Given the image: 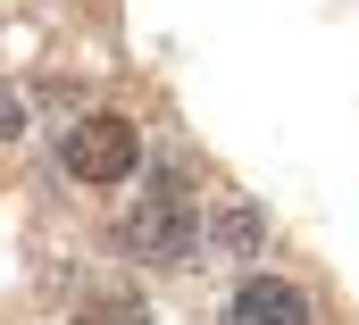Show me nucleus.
Segmentation results:
<instances>
[{"label":"nucleus","mask_w":359,"mask_h":325,"mask_svg":"<svg viewBox=\"0 0 359 325\" xmlns=\"http://www.w3.org/2000/svg\"><path fill=\"white\" fill-rule=\"evenodd\" d=\"M17 125H25V100H17V92H8V83H0V142H8V134H17Z\"/></svg>","instance_id":"obj_5"},{"label":"nucleus","mask_w":359,"mask_h":325,"mask_svg":"<svg viewBox=\"0 0 359 325\" xmlns=\"http://www.w3.org/2000/svg\"><path fill=\"white\" fill-rule=\"evenodd\" d=\"M76 325H142V300H134V292H117V300H92Z\"/></svg>","instance_id":"obj_4"},{"label":"nucleus","mask_w":359,"mask_h":325,"mask_svg":"<svg viewBox=\"0 0 359 325\" xmlns=\"http://www.w3.org/2000/svg\"><path fill=\"white\" fill-rule=\"evenodd\" d=\"M126 250H134V258H151V267H168V258L192 250V200H184L176 175H159V184L126 209Z\"/></svg>","instance_id":"obj_1"},{"label":"nucleus","mask_w":359,"mask_h":325,"mask_svg":"<svg viewBox=\"0 0 359 325\" xmlns=\"http://www.w3.org/2000/svg\"><path fill=\"white\" fill-rule=\"evenodd\" d=\"M226 325H309V300H301L284 275H251V284L226 300Z\"/></svg>","instance_id":"obj_3"},{"label":"nucleus","mask_w":359,"mask_h":325,"mask_svg":"<svg viewBox=\"0 0 359 325\" xmlns=\"http://www.w3.org/2000/svg\"><path fill=\"white\" fill-rule=\"evenodd\" d=\"M59 159H67L76 184H126L134 159H142V134H134L126 117H84V125L59 142Z\"/></svg>","instance_id":"obj_2"}]
</instances>
